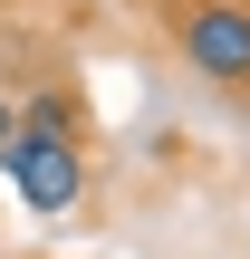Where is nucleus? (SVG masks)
I'll return each mask as SVG.
<instances>
[{
    "label": "nucleus",
    "instance_id": "nucleus-2",
    "mask_svg": "<svg viewBox=\"0 0 250 259\" xmlns=\"http://www.w3.org/2000/svg\"><path fill=\"white\" fill-rule=\"evenodd\" d=\"M173 48H183L193 77L250 87V10L241 0H183V10H173Z\"/></svg>",
    "mask_w": 250,
    "mask_h": 259
},
{
    "label": "nucleus",
    "instance_id": "nucleus-1",
    "mask_svg": "<svg viewBox=\"0 0 250 259\" xmlns=\"http://www.w3.org/2000/svg\"><path fill=\"white\" fill-rule=\"evenodd\" d=\"M0 173H10V192H19L39 221L77 211V192H87V163H77V115H67L58 96H39V106L19 115V135L0 144Z\"/></svg>",
    "mask_w": 250,
    "mask_h": 259
},
{
    "label": "nucleus",
    "instance_id": "nucleus-3",
    "mask_svg": "<svg viewBox=\"0 0 250 259\" xmlns=\"http://www.w3.org/2000/svg\"><path fill=\"white\" fill-rule=\"evenodd\" d=\"M10 135H19V106H10V96H0V144H10Z\"/></svg>",
    "mask_w": 250,
    "mask_h": 259
}]
</instances>
